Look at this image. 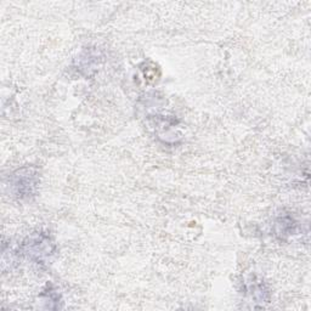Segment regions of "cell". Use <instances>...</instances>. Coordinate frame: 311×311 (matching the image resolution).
I'll use <instances>...</instances> for the list:
<instances>
[{
    "label": "cell",
    "instance_id": "6da1fadb",
    "mask_svg": "<svg viewBox=\"0 0 311 311\" xmlns=\"http://www.w3.org/2000/svg\"><path fill=\"white\" fill-rule=\"evenodd\" d=\"M30 174H24V175H20V176H16L15 180V186L17 187V193H20V195H26L28 196V193L32 192V187L34 186V182L33 176H28Z\"/></svg>",
    "mask_w": 311,
    "mask_h": 311
}]
</instances>
